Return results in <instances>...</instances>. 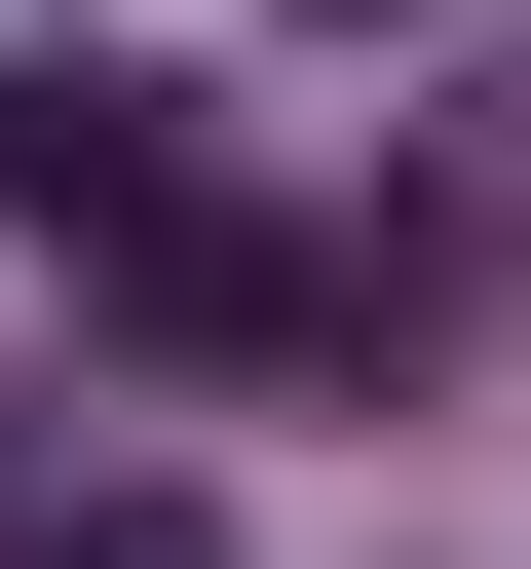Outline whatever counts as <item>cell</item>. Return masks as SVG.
<instances>
[{"label":"cell","mask_w":531,"mask_h":569,"mask_svg":"<svg viewBox=\"0 0 531 569\" xmlns=\"http://www.w3.org/2000/svg\"><path fill=\"white\" fill-rule=\"evenodd\" d=\"M0 569H228V531H190V493H39Z\"/></svg>","instance_id":"cell-1"},{"label":"cell","mask_w":531,"mask_h":569,"mask_svg":"<svg viewBox=\"0 0 531 569\" xmlns=\"http://www.w3.org/2000/svg\"><path fill=\"white\" fill-rule=\"evenodd\" d=\"M342 39H418V0H342Z\"/></svg>","instance_id":"cell-2"}]
</instances>
